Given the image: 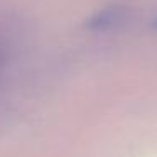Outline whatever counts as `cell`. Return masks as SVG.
Here are the masks:
<instances>
[{
    "mask_svg": "<svg viewBox=\"0 0 157 157\" xmlns=\"http://www.w3.org/2000/svg\"><path fill=\"white\" fill-rule=\"evenodd\" d=\"M128 17V10L122 5H110V7L101 9L96 12L91 19H90V29H96V31H105V29H112L115 25L122 24L125 19Z\"/></svg>",
    "mask_w": 157,
    "mask_h": 157,
    "instance_id": "obj_1",
    "label": "cell"
},
{
    "mask_svg": "<svg viewBox=\"0 0 157 157\" xmlns=\"http://www.w3.org/2000/svg\"><path fill=\"white\" fill-rule=\"evenodd\" d=\"M155 25H157V22H155Z\"/></svg>",
    "mask_w": 157,
    "mask_h": 157,
    "instance_id": "obj_2",
    "label": "cell"
}]
</instances>
